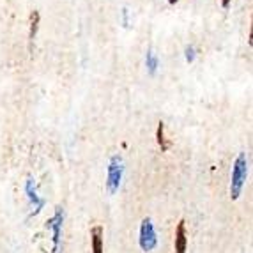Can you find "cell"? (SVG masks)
Segmentation results:
<instances>
[{
  "label": "cell",
  "instance_id": "8fae6325",
  "mask_svg": "<svg viewBox=\"0 0 253 253\" xmlns=\"http://www.w3.org/2000/svg\"><path fill=\"white\" fill-rule=\"evenodd\" d=\"M32 29H30V38L34 39V36H36V30H38V21H39V14L38 13H34L32 14Z\"/></svg>",
  "mask_w": 253,
  "mask_h": 253
},
{
  "label": "cell",
  "instance_id": "ba28073f",
  "mask_svg": "<svg viewBox=\"0 0 253 253\" xmlns=\"http://www.w3.org/2000/svg\"><path fill=\"white\" fill-rule=\"evenodd\" d=\"M145 66H147L151 75H154V73L158 71V68H160V60H158L156 53H154L152 50H149L147 55H145Z\"/></svg>",
  "mask_w": 253,
  "mask_h": 253
},
{
  "label": "cell",
  "instance_id": "9c48e42d",
  "mask_svg": "<svg viewBox=\"0 0 253 253\" xmlns=\"http://www.w3.org/2000/svg\"><path fill=\"white\" fill-rule=\"evenodd\" d=\"M156 138H158V145L161 147V151H169L170 149V142L165 138V124L160 123L158 124V131H156Z\"/></svg>",
  "mask_w": 253,
  "mask_h": 253
},
{
  "label": "cell",
  "instance_id": "7a4b0ae2",
  "mask_svg": "<svg viewBox=\"0 0 253 253\" xmlns=\"http://www.w3.org/2000/svg\"><path fill=\"white\" fill-rule=\"evenodd\" d=\"M123 175H124V161L119 154H115V156L110 158L108 177H106V191L110 195H114L119 191L121 182H123Z\"/></svg>",
  "mask_w": 253,
  "mask_h": 253
},
{
  "label": "cell",
  "instance_id": "6da1fadb",
  "mask_svg": "<svg viewBox=\"0 0 253 253\" xmlns=\"http://www.w3.org/2000/svg\"><path fill=\"white\" fill-rule=\"evenodd\" d=\"M246 177H248V160L245 152H241L232 167V181H230V199L232 200L239 199L241 191L245 188Z\"/></svg>",
  "mask_w": 253,
  "mask_h": 253
},
{
  "label": "cell",
  "instance_id": "8992f818",
  "mask_svg": "<svg viewBox=\"0 0 253 253\" xmlns=\"http://www.w3.org/2000/svg\"><path fill=\"white\" fill-rule=\"evenodd\" d=\"M188 248V237H186V223L179 221L175 230V253H186Z\"/></svg>",
  "mask_w": 253,
  "mask_h": 253
},
{
  "label": "cell",
  "instance_id": "5b68a950",
  "mask_svg": "<svg viewBox=\"0 0 253 253\" xmlns=\"http://www.w3.org/2000/svg\"><path fill=\"white\" fill-rule=\"evenodd\" d=\"M25 193H27V197H29V200H30V206L34 207L32 216L39 214V212H41V209L44 207V199H41V197L38 195L36 182H34V179H32V177H29L25 181Z\"/></svg>",
  "mask_w": 253,
  "mask_h": 253
},
{
  "label": "cell",
  "instance_id": "7c38bea8",
  "mask_svg": "<svg viewBox=\"0 0 253 253\" xmlns=\"http://www.w3.org/2000/svg\"><path fill=\"white\" fill-rule=\"evenodd\" d=\"M123 20H124V25H127V9L123 11Z\"/></svg>",
  "mask_w": 253,
  "mask_h": 253
},
{
  "label": "cell",
  "instance_id": "277c9868",
  "mask_svg": "<svg viewBox=\"0 0 253 253\" xmlns=\"http://www.w3.org/2000/svg\"><path fill=\"white\" fill-rule=\"evenodd\" d=\"M62 223H64V211L62 209H57L55 214L48 219L46 227L51 228V232H53V253L59 252V245H60V230H62Z\"/></svg>",
  "mask_w": 253,
  "mask_h": 253
},
{
  "label": "cell",
  "instance_id": "3957f363",
  "mask_svg": "<svg viewBox=\"0 0 253 253\" xmlns=\"http://www.w3.org/2000/svg\"><path fill=\"white\" fill-rule=\"evenodd\" d=\"M140 248L144 252H152L158 245V236L156 230H154V225H152L151 218H145L142 221V227H140Z\"/></svg>",
  "mask_w": 253,
  "mask_h": 253
},
{
  "label": "cell",
  "instance_id": "4fadbf2b",
  "mask_svg": "<svg viewBox=\"0 0 253 253\" xmlns=\"http://www.w3.org/2000/svg\"><path fill=\"white\" fill-rule=\"evenodd\" d=\"M221 5H223V7L227 9L228 5H230V0H221Z\"/></svg>",
  "mask_w": 253,
  "mask_h": 253
},
{
  "label": "cell",
  "instance_id": "30bf717a",
  "mask_svg": "<svg viewBox=\"0 0 253 253\" xmlns=\"http://www.w3.org/2000/svg\"><path fill=\"white\" fill-rule=\"evenodd\" d=\"M184 59H186V62H188V64L193 62V60L197 59V48L191 46V44H190V46H186L184 48Z\"/></svg>",
  "mask_w": 253,
  "mask_h": 253
},
{
  "label": "cell",
  "instance_id": "52a82bcc",
  "mask_svg": "<svg viewBox=\"0 0 253 253\" xmlns=\"http://www.w3.org/2000/svg\"><path fill=\"white\" fill-rule=\"evenodd\" d=\"M90 241H92V252L103 253V228L94 227L90 230Z\"/></svg>",
  "mask_w": 253,
  "mask_h": 253
},
{
  "label": "cell",
  "instance_id": "5bb4252c",
  "mask_svg": "<svg viewBox=\"0 0 253 253\" xmlns=\"http://www.w3.org/2000/svg\"><path fill=\"white\" fill-rule=\"evenodd\" d=\"M169 2H170V4H177L179 0H169Z\"/></svg>",
  "mask_w": 253,
  "mask_h": 253
}]
</instances>
